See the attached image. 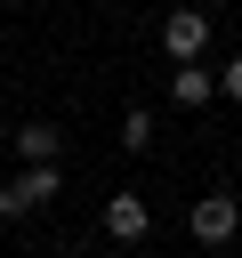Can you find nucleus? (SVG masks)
I'll use <instances>...</instances> for the list:
<instances>
[{
  "mask_svg": "<svg viewBox=\"0 0 242 258\" xmlns=\"http://www.w3.org/2000/svg\"><path fill=\"white\" fill-rule=\"evenodd\" d=\"M169 97H177V105H186V113H202V105H210V97H218V73H210V64H202V56H194V64H177V73H169Z\"/></svg>",
  "mask_w": 242,
  "mask_h": 258,
  "instance_id": "5",
  "label": "nucleus"
},
{
  "mask_svg": "<svg viewBox=\"0 0 242 258\" xmlns=\"http://www.w3.org/2000/svg\"><path fill=\"white\" fill-rule=\"evenodd\" d=\"M0 145H8V121H0Z\"/></svg>",
  "mask_w": 242,
  "mask_h": 258,
  "instance_id": "9",
  "label": "nucleus"
},
{
  "mask_svg": "<svg viewBox=\"0 0 242 258\" xmlns=\"http://www.w3.org/2000/svg\"><path fill=\"white\" fill-rule=\"evenodd\" d=\"M0 8H16V0H0Z\"/></svg>",
  "mask_w": 242,
  "mask_h": 258,
  "instance_id": "10",
  "label": "nucleus"
},
{
  "mask_svg": "<svg viewBox=\"0 0 242 258\" xmlns=\"http://www.w3.org/2000/svg\"><path fill=\"white\" fill-rule=\"evenodd\" d=\"M218 97H234V105H242V56H226V64H218Z\"/></svg>",
  "mask_w": 242,
  "mask_h": 258,
  "instance_id": "8",
  "label": "nucleus"
},
{
  "mask_svg": "<svg viewBox=\"0 0 242 258\" xmlns=\"http://www.w3.org/2000/svg\"><path fill=\"white\" fill-rule=\"evenodd\" d=\"M161 48H169V64H194V56L210 48V16H202V8H169V16H161Z\"/></svg>",
  "mask_w": 242,
  "mask_h": 258,
  "instance_id": "3",
  "label": "nucleus"
},
{
  "mask_svg": "<svg viewBox=\"0 0 242 258\" xmlns=\"http://www.w3.org/2000/svg\"><path fill=\"white\" fill-rule=\"evenodd\" d=\"M8 145H16L24 161H65V137H56V121H24V129H8Z\"/></svg>",
  "mask_w": 242,
  "mask_h": 258,
  "instance_id": "6",
  "label": "nucleus"
},
{
  "mask_svg": "<svg viewBox=\"0 0 242 258\" xmlns=\"http://www.w3.org/2000/svg\"><path fill=\"white\" fill-rule=\"evenodd\" d=\"M56 194H65V161H24V177L0 185V226L24 218V210H40V202H56Z\"/></svg>",
  "mask_w": 242,
  "mask_h": 258,
  "instance_id": "1",
  "label": "nucleus"
},
{
  "mask_svg": "<svg viewBox=\"0 0 242 258\" xmlns=\"http://www.w3.org/2000/svg\"><path fill=\"white\" fill-rule=\"evenodd\" d=\"M145 226H153L145 194H113V202H105V234H113V242H145Z\"/></svg>",
  "mask_w": 242,
  "mask_h": 258,
  "instance_id": "4",
  "label": "nucleus"
},
{
  "mask_svg": "<svg viewBox=\"0 0 242 258\" xmlns=\"http://www.w3.org/2000/svg\"><path fill=\"white\" fill-rule=\"evenodd\" d=\"M234 234H242V202H234V194H202V202H194V242H202V250H226Z\"/></svg>",
  "mask_w": 242,
  "mask_h": 258,
  "instance_id": "2",
  "label": "nucleus"
},
{
  "mask_svg": "<svg viewBox=\"0 0 242 258\" xmlns=\"http://www.w3.org/2000/svg\"><path fill=\"white\" fill-rule=\"evenodd\" d=\"M121 145H129V153H145V145H153V113H145V105H129V113H121Z\"/></svg>",
  "mask_w": 242,
  "mask_h": 258,
  "instance_id": "7",
  "label": "nucleus"
}]
</instances>
